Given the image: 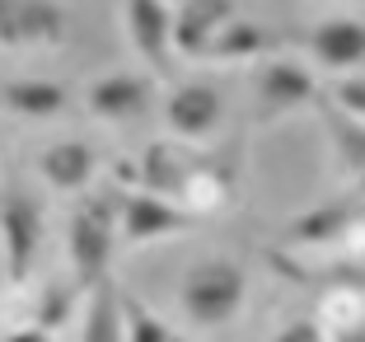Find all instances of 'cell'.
Returning <instances> with one entry per match:
<instances>
[{
  "label": "cell",
  "mask_w": 365,
  "mask_h": 342,
  "mask_svg": "<svg viewBox=\"0 0 365 342\" xmlns=\"http://www.w3.org/2000/svg\"><path fill=\"white\" fill-rule=\"evenodd\" d=\"M244 291H248V277L239 263H230V258H202L182 277V314L197 328H220V323H230L239 314Z\"/></svg>",
  "instance_id": "1"
},
{
  "label": "cell",
  "mask_w": 365,
  "mask_h": 342,
  "mask_svg": "<svg viewBox=\"0 0 365 342\" xmlns=\"http://www.w3.org/2000/svg\"><path fill=\"white\" fill-rule=\"evenodd\" d=\"M0 244H5V281L24 286L43 248V206L29 193H10L0 202Z\"/></svg>",
  "instance_id": "2"
},
{
  "label": "cell",
  "mask_w": 365,
  "mask_h": 342,
  "mask_svg": "<svg viewBox=\"0 0 365 342\" xmlns=\"http://www.w3.org/2000/svg\"><path fill=\"white\" fill-rule=\"evenodd\" d=\"M108 258H113V211L103 202H85L71 216V263L80 286L108 277Z\"/></svg>",
  "instance_id": "3"
},
{
  "label": "cell",
  "mask_w": 365,
  "mask_h": 342,
  "mask_svg": "<svg viewBox=\"0 0 365 342\" xmlns=\"http://www.w3.org/2000/svg\"><path fill=\"white\" fill-rule=\"evenodd\" d=\"M118 221H122V235H127L131 244H150V239H164V235H182V230L197 225L178 202L155 197V193H131L127 202H122Z\"/></svg>",
  "instance_id": "4"
},
{
  "label": "cell",
  "mask_w": 365,
  "mask_h": 342,
  "mask_svg": "<svg viewBox=\"0 0 365 342\" xmlns=\"http://www.w3.org/2000/svg\"><path fill=\"white\" fill-rule=\"evenodd\" d=\"M225 19H235V0H178L169 19V47H178L182 56H206Z\"/></svg>",
  "instance_id": "5"
},
{
  "label": "cell",
  "mask_w": 365,
  "mask_h": 342,
  "mask_svg": "<svg viewBox=\"0 0 365 342\" xmlns=\"http://www.w3.org/2000/svg\"><path fill=\"white\" fill-rule=\"evenodd\" d=\"M225 118V104L211 85H178L164 104V122L178 131L182 141H206Z\"/></svg>",
  "instance_id": "6"
},
{
  "label": "cell",
  "mask_w": 365,
  "mask_h": 342,
  "mask_svg": "<svg viewBox=\"0 0 365 342\" xmlns=\"http://www.w3.org/2000/svg\"><path fill=\"white\" fill-rule=\"evenodd\" d=\"M169 19L173 10L164 0H127V38L155 71L169 66Z\"/></svg>",
  "instance_id": "7"
},
{
  "label": "cell",
  "mask_w": 365,
  "mask_h": 342,
  "mask_svg": "<svg viewBox=\"0 0 365 342\" xmlns=\"http://www.w3.org/2000/svg\"><path fill=\"white\" fill-rule=\"evenodd\" d=\"M85 104L94 118H108V122L140 118L145 104H150V80H140V75H103V80L89 85Z\"/></svg>",
  "instance_id": "8"
},
{
  "label": "cell",
  "mask_w": 365,
  "mask_h": 342,
  "mask_svg": "<svg viewBox=\"0 0 365 342\" xmlns=\"http://www.w3.org/2000/svg\"><path fill=\"white\" fill-rule=\"evenodd\" d=\"M314 56H319L328 71H342V75H356L365 61V38H361V24L337 14V19L319 24L314 33Z\"/></svg>",
  "instance_id": "9"
},
{
  "label": "cell",
  "mask_w": 365,
  "mask_h": 342,
  "mask_svg": "<svg viewBox=\"0 0 365 342\" xmlns=\"http://www.w3.org/2000/svg\"><path fill=\"white\" fill-rule=\"evenodd\" d=\"M258 99L262 113H286V108H300L314 99V75L300 61H267L258 80Z\"/></svg>",
  "instance_id": "10"
},
{
  "label": "cell",
  "mask_w": 365,
  "mask_h": 342,
  "mask_svg": "<svg viewBox=\"0 0 365 342\" xmlns=\"http://www.w3.org/2000/svg\"><path fill=\"white\" fill-rule=\"evenodd\" d=\"M94 146H85V141H56L43 150V178L61 193H80L94 178Z\"/></svg>",
  "instance_id": "11"
},
{
  "label": "cell",
  "mask_w": 365,
  "mask_h": 342,
  "mask_svg": "<svg viewBox=\"0 0 365 342\" xmlns=\"http://www.w3.org/2000/svg\"><path fill=\"white\" fill-rule=\"evenodd\" d=\"M80 342H127L122 338V296H118V286H113L108 277L89 286Z\"/></svg>",
  "instance_id": "12"
},
{
  "label": "cell",
  "mask_w": 365,
  "mask_h": 342,
  "mask_svg": "<svg viewBox=\"0 0 365 342\" xmlns=\"http://www.w3.org/2000/svg\"><path fill=\"white\" fill-rule=\"evenodd\" d=\"M66 24H71V14L56 5V0H24V14H19V47H56L66 43Z\"/></svg>",
  "instance_id": "13"
},
{
  "label": "cell",
  "mask_w": 365,
  "mask_h": 342,
  "mask_svg": "<svg viewBox=\"0 0 365 342\" xmlns=\"http://www.w3.org/2000/svg\"><path fill=\"white\" fill-rule=\"evenodd\" d=\"M5 104L14 108V113H24V118H56L66 108V85H56V80H14V85H5Z\"/></svg>",
  "instance_id": "14"
},
{
  "label": "cell",
  "mask_w": 365,
  "mask_h": 342,
  "mask_svg": "<svg viewBox=\"0 0 365 342\" xmlns=\"http://www.w3.org/2000/svg\"><path fill=\"white\" fill-rule=\"evenodd\" d=\"M351 216H356V202H323V206H314V211H304L300 221L290 225V239L295 244H323V239H337L351 225Z\"/></svg>",
  "instance_id": "15"
},
{
  "label": "cell",
  "mask_w": 365,
  "mask_h": 342,
  "mask_svg": "<svg viewBox=\"0 0 365 342\" xmlns=\"http://www.w3.org/2000/svg\"><path fill=\"white\" fill-rule=\"evenodd\" d=\"M187 164H182V155L173 146H150L145 150V160H140V178H145V193H155V197H178V188H182V178H187Z\"/></svg>",
  "instance_id": "16"
},
{
  "label": "cell",
  "mask_w": 365,
  "mask_h": 342,
  "mask_svg": "<svg viewBox=\"0 0 365 342\" xmlns=\"http://www.w3.org/2000/svg\"><path fill=\"white\" fill-rule=\"evenodd\" d=\"M173 202L182 206V211L192 216H211V211H220V206L230 202V183H225V173H202V169H192L187 178H182V188H178V197Z\"/></svg>",
  "instance_id": "17"
},
{
  "label": "cell",
  "mask_w": 365,
  "mask_h": 342,
  "mask_svg": "<svg viewBox=\"0 0 365 342\" xmlns=\"http://www.w3.org/2000/svg\"><path fill=\"white\" fill-rule=\"evenodd\" d=\"M262 47H267V33H262L253 19H239V14H235V19L220 24V33L211 38L206 52L220 56V61H244V56H258Z\"/></svg>",
  "instance_id": "18"
},
{
  "label": "cell",
  "mask_w": 365,
  "mask_h": 342,
  "mask_svg": "<svg viewBox=\"0 0 365 342\" xmlns=\"http://www.w3.org/2000/svg\"><path fill=\"white\" fill-rule=\"evenodd\" d=\"M76 291L80 286H66V281H47L43 296H38V310H33V328L43 333H56L66 319H71V310H76Z\"/></svg>",
  "instance_id": "19"
},
{
  "label": "cell",
  "mask_w": 365,
  "mask_h": 342,
  "mask_svg": "<svg viewBox=\"0 0 365 342\" xmlns=\"http://www.w3.org/2000/svg\"><path fill=\"white\" fill-rule=\"evenodd\" d=\"M122 338L127 342H178L160 314H150L140 300H122Z\"/></svg>",
  "instance_id": "20"
},
{
  "label": "cell",
  "mask_w": 365,
  "mask_h": 342,
  "mask_svg": "<svg viewBox=\"0 0 365 342\" xmlns=\"http://www.w3.org/2000/svg\"><path fill=\"white\" fill-rule=\"evenodd\" d=\"M323 323H328V333L361 328V291L337 286L333 296H323Z\"/></svg>",
  "instance_id": "21"
},
{
  "label": "cell",
  "mask_w": 365,
  "mask_h": 342,
  "mask_svg": "<svg viewBox=\"0 0 365 342\" xmlns=\"http://www.w3.org/2000/svg\"><path fill=\"white\" fill-rule=\"evenodd\" d=\"M333 113H342V118H356L361 122V113H365V85H361V75H346L342 85L333 89Z\"/></svg>",
  "instance_id": "22"
},
{
  "label": "cell",
  "mask_w": 365,
  "mask_h": 342,
  "mask_svg": "<svg viewBox=\"0 0 365 342\" xmlns=\"http://www.w3.org/2000/svg\"><path fill=\"white\" fill-rule=\"evenodd\" d=\"M19 14L24 0H0V43L5 47H19Z\"/></svg>",
  "instance_id": "23"
},
{
  "label": "cell",
  "mask_w": 365,
  "mask_h": 342,
  "mask_svg": "<svg viewBox=\"0 0 365 342\" xmlns=\"http://www.w3.org/2000/svg\"><path fill=\"white\" fill-rule=\"evenodd\" d=\"M272 342H323V328L314 319H295V323H286Z\"/></svg>",
  "instance_id": "24"
},
{
  "label": "cell",
  "mask_w": 365,
  "mask_h": 342,
  "mask_svg": "<svg viewBox=\"0 0 365 342\" xmlns=\"http://www.w3.org/2000/svg\"><path fill=\"white\" fill-rule=\"evenodd\" d=\"M5 342H52V333H43V328H14Z\"/></svg>",
  "instance_id": "25"
},
{
  "label": "cell",
  "mask_w": 365,
  "mask_h": 342,
  "mask_svg": "<svg viewBox=\"0 0 365 342\" xmlns=\"http://www.w3.org/2000/svg\"><path fill=\"white\" fill-rule=\"evenodd\" d=\"M164 5H169V0H164Z\"/></svg>",
  "instance_id": "26"
}]
</instances>
